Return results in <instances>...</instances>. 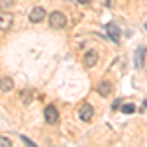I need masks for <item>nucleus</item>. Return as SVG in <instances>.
<instances>
[{"label": "nucleus", "instance_id": "obj_10", "mask_svg": "<svg viewBox=\"0 0 147 147\" xmlns=\"http://www.w3.org/2000/svg\"><path fill=\"white\" fill-rule=\"evenodd\" d=\"M10 26H12V16L2 12V14H0V30H8Z\"/></svg>", "mask_w": 147, "mask_h": 147}, {"label": "nucleus", "instance_id": "obj_6", "mask_svg": "<svg viewBox=\"0 0 147 147\" xmlns=\"http://www.w3.org/2000/svg\"><path fill=\"white\" fill-rule=\"evenodd\" d=\"M145 55H147L145 47H139L136 51V69H143V65H145Z\"/></svg>", "mask_w": 147, "mask_h": 147}, {"label": "nucleus", "instance_id": "obj_17", "mask_svg": "<svg viewBox=\"0 0 147 147\" xmlns=\"http://www.w3.org/2000/svg\"><path fill=\"white\" fill-rule=\"evenodd\" d=\"M145 108H147V100H145Z\"/></svg>", "mask_w": 147, "mask_h": 147}, {"label": "nucleus", "instance_id": "obj_11", "mask_svg": "<svg viewBox=\"0 0 147 147\" xmlns=\"http://www.w3.org/2000/svg\"><path fill=\"white\" fill-rule=\"evenodd\" d=\"M122 112L124 114H134L136 112V106H134V104H125L124 108H122Z\"/></svg>", "mask_w": 147, "mask_h": 147}, {"label": "nucleus", "instance_id": "obj_7", "mask_svg": "<svg viewBox=\"0 0 147 147\" xmlns=\"http://www.w3.org/2000/svg\"><path fill=\"white\" fill-rule=\"evenodd\" d=\"M82 61H84V65H86V67H94V65H96V61H98V53H96V51H86V53H84V59H82Z\"/></svg>", "mask_w": 147, "mask_h": 147}, {"label": "nucleus", "instance_id": "obj_1", "mask_svg": "<svg viewBox=\"0 0 147 147\" xmlns=\"http://www.w3.org/2000/svg\"><path fill=\"white\" fill-rule=\"evenodd\" d=\"M49 26H51L53 30H63V28L67 26V16H65L63 12H53V14L49 16Z\"/></svg>", "mask_w": 147, "mask_h": 147}, {"label": "nucleus", "instance_id": "obj_13", "mask_svg": "<svg viewBox=\"0 0 147 147\" xmlns=\"http://www.w3.org/2000/svg\"><path fill=\"white\" fill-rule=\"evenodd\" d=\"M10 145H12L10 137H0V147H10Z\"/></svg>", "mask_w": 147, "mask_h": 147}, {"label": "nucleus", "instance_id": "obj_18", "mask_svg": "<svg viewBox=\"0 0 147 147\" xmlns=\"http://www.w3.org/2000/svg\"><path fill=\"white\" fill-rule=\"evenodd\" d=\"M145 30H147V24H145Z\"/></svg>", "mask_w": 147, "mask_h": 147}, {"label": "nucleus", "instance_id": "obj_5", "mask_svg": "<svg viewBox=\"0 0 147 147\" xmlns=\"http://www.w3.org/2000/svg\"><path fill=\"white\" fill-rule=\"evenodd\" d=\"M106 32H108V35H110V39H112V41H120L122 32H120V28H118L114 22H110L108 26H106Z\"/></svg>", "mask_w": 147, "mask_h": 147}, {"label": "nucleus", "instance_id": "obj_8", "mask_svg": "<svg viewBox=\"0 0 147 147\" xmlns=\"http://www.w3.org/2000/svg\"><path fill=\"white\" fill-rule=\"evenodd\" d=\"M112 90H114V86H112V82H108V80H102L98 84V94L100 96H110Z\"/></svg>", "mask_w": 147, "mask_h": 147}, {"label": "nucleus", "instance_id": "obj_14", "mask_svg": "<svg viewBox=\"0 0 147 147\" xmlns=\"http://www.w3.org/2000/svg\"><path fill=\"white\" fill-rule=\"evenodd\" d=\"M22 141H24V143H26V145H32V147H34V145H35L34 141H32V139H28V137H26V136H24V137H22Z\"/></svg>", "mask_w": 147, "mask_h": 147}, {"label": "nucleus", "instance_id": "obj_9", "mask_svg": "<svg viewBox=\"0 0 147 147\" xmlns=\"http://www.w3.org/2000/svg\"><path fill=\"white\" fill-rule=\"evenodd\" d=\"M12 88H14V80H12L10 77H2V79H0V90L10 92Z\"/></svg>", "mask_w": 147, "mask_h": 147}, {"label": "nucleus", "instance_id": "obj_4", "mask_svg": "<svg viewBox=\"0 0 147 147\" xmlns=\"http://www.w3.org/2000/svg\"><path fill=\"white\" fill-rule=\"evenodd\" d=\"M41 20H45V10H43L41 6H37V8H34V10L30 12V22L39 24Z\"/></svg>", "mask_w": 147, "mask_h": 147}, {"label": "nucleus", "instance_id": "obj_2", "mask_svg": "<svg viewBox=\"0 0 147 147\" xmlns=\"http://www.w3.org/2000/svg\"><path fill=\"white\" fill-rule=\"evenodd\" d=\"M92 114H94V108H92L90 104H82L79 110V118L82 122H90L92 120Z\"/></svg>", "mask_w": 147, "mask_h": 147}, {"label": "nucleus", "instance_id": "obj_16", "mask_svg": "<svg viewBox=\"0 0 147 147\" xmlns=\"http://www.w3.org/2000/svg\"><path fill=\"white\" fill-rule=\"evenodd\" d=\"M106 6H110V0H106Z\"/></svg>", "mask_w": 147, "mask_h": 147}, {"label": "nucleus", "instance_id": "obj_3", "mask_svg": "<svg viewBox=\"0 0 147 147\" xmlns=\"http://www.w3.org/2000/svg\"><path fill=\"white\" fill-rule=\"evenodd\" d=\"M45 122L47 124H57L59 122V112L55 106H47L45 108Z\"/></svg>", "mask_w": 147, "mask_h": 147}, {"label": "nucleus", "instance_id": "obj_15", "mask_svg": "<svg viewBox=\"0 0 147 147\" xmlns=\"http://www.w3.org/2000/svg\"><path fill=\"white\" fill-rule=\"evenodd\" d=\"M77 2H80V4H90V0H77Z\"/></svg>", "mask_w": 147, "mask_h": 147}, {"label": "nucleus", "instance_id": "obj_12", "mask_svg": "<svg viewBox=\"0 0 147 147\" xmlns=\"http://www.w3.org/2000/svg\"><path fill=\"white\" fill-rule=\"evenodd\" d=\"M14 4V0H0V10H6Z\"/></svg>", "mask_w": 147, "mask_h": 147}]
</instances>
